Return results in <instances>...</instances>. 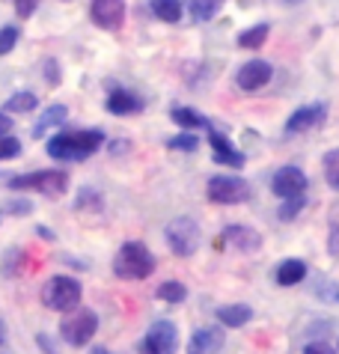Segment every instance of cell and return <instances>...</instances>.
Instances as JSON below:
<instances>
[{
  "instance_id": "cell-1",
  "label": "cell",
  "mask_w": 339,
  "mask_h": 354,
  "mask_svg": "<svg viewBox=\"0 0 339 354\" xmlns=\"http://www.w3.org/2000/svg\"><path fill=\"white\" fill-rule=\"evenodd\" d=\"M104 143V131L86 129V131H66L48 140V155L54 161H84L95 155Z\"/></svg>"
},
{
  "instance_id": "cell-2",
  "label": "cell",
  "mask_w": 339,
  "mask_h": 354,
  "mask_svg": "<svg viewBox=\"0 0 339 354\" xmlns=\"http://www.w3.org/2000/svg\"><path fill=\"white\" fill-rule=\"evenodd\" d=\"M113 271L119 280H146L155 271V257L143 241H125L113 259Z\"/></svg>"
},
{
  "instance_id": "cell-3",
  "label": "cell",
  "mask_w": 339,
  "mask_h": 354,
  "mask_svg": "<svg viewBox=\"0 0 339 354\" xmlns=\"http://www.w3.org/2000/svg\"><path fill=\"white\" fill-rule=\"evenodd\" d=\"M42 304L54 313H72L81 304V283L75 277H63L57 274L42 286Z\"/></svg>"
},
{
  "instance_id": "cell-4",
  "label": "cell",
  "mask_w": 339,
  "mask_h": 354,
  "mask_svg": "<svg viewBox=\"0 0 339 354\" xmlns=\"http://www.w3.org/2000/svg\"><path fill=\"white\" fill-rule=\"evenodd\" d=\"M164 239H167L170 250H173L176 257H194V253L199 250V241H203V232H199L196 221H191V218H176V221L167 223Z\"/></svg>"
},
{
  "instance_id": "cell-5",
  "label": "cell",
  "mask_w": 339,
  "mask_h": 354,
  "mask_svg": "<svg viewBox=\"0 0 339 354\" xmlns=\"http://www.w3.org/2000/svg\"><path fill=\"white\" fill-rule=\"evenodd\" d=\"M12 191H39V194H63L68 188V176L63 170H39V173H27V176H15L9 179Z\"/></svg>"
},
{
  "instance_id": "cell-6",
  "label": "cell",
  "mask_w": 339,
  "mask_h": 354,
  "mask_svg": "<svg viewBox=\"0 0 339 354\" xmlns=\"http://www.w3.org/2000/svg\"><path fill=\"white\" fill-rule=\"evenodd\" d=\"M98 330V316L93 310H81L75 307L68 316L63 319V324H59V333H63V339L68 342V346H86L89 339H93V333Z\"/></svg>"
},
{
  "instance_id": "cell-7",
  "label": "cell",
  "mask_w": 339,
  "mask_h": 354,
  "mask_svg": "<svg viewBox=\"0 0 339 354\" xmlns=\"http://www.w3.org/2000/svg\"><path fill=\"white\" fill-rule=\"evenodd\" d=\"M208 200L221 203V205H238L250 200V185H247L241 176H212L208 179Z\"/></svg>"
},
{
  "instance_id": "cell-8",
  "label": "cell",
  "mask_w": 339,
  "mask_h": 354,
  "mask_svg": "<svg viewBox=\"0 0 339 354\" xmlns=\"http://www.w3.org/2000/svg\"><path fill=\"white\" fill-rule=\"evenodd\" d=\"M178 330L173 322H155L143 339V354H176Z\"/></svg>"
},
{
  "instance_id": "cell-9",
  "label": "cell",
  "mask_w": 339,
  "mask_h": 354,
  "mask_svg": "<svg viewBox=\"0 0 339 354\" xmlns=\"http://www.w3.org/2000/svg\"><path fill=\"white\" fill-rule=\"evenodd\" d=\"M221 244L229 250H238V253H256L259 248H262V235H259L256 230H250V226L232 223L221 232Z\"/></svg>"
},
{
  "instance_id": "cell-10",
  "label": "cell",
  "mask_w": 339,
  "mask_h": 354,
  "mask_svg": "<svg viewBox=\"0 0 339 354\" xmlns=\"http://www.w3.org/2000/svg\"><path fill=\"white\" fill-rule=\"evenodd\" d=\"M306 173L304 170H297V167H280V170L274 173V179H271V191L277 196H297V194H304L306 191Z\"/></svg>"
},
{
  "instance_id": "cell-11",
  "label": "cell",
  "mask_w": 339,
  "mask_h": 354,
  "mask_svg": "<svg viewBox=\"0 0 339 354\" xmlns=\"http://www.w3.org/2000/svg\"><path fill=\"white\" fill-rule=\"evenodd\" d=\"M89 15L102 30H119L125 21V3L122 0H93Z\"/></svg>"
},
{
  "instance_id": "cell-12",
  "label": "cell",
  "mask_w": 339,
  "mask_h": 354,
  "mask_svg": "<svg viewBox=\"0 0 339 354\" xmlns=\"http://www.w3.org/2000/svg\"><path fill=\"white\" fill-rule=\"evenodd\" d=\"M271 75H274V68L271 63H265V60H250V63H244L241 68H238V86H241L244 93H256V90H262V86L271 81Z\"/></svg>"
},
{
  "instance_id": "cell-13",
  "label": "cell",
  "mask_w": 339,
  "mask_h": 354,
  "mask_svg": "<svg viewBox=\"0 0 339 354\" xmlns=\"http://www.w3.org/2000/svg\"><path fill=\"white\" fill-rule=\"evenodd\" d=\"M324 116H327V107H324V104H310V107H301V111H295L292 116H288L286 131H288V134L310 131V129H315L318 122H324Z\"/></svg>"
},
{
  "instance_id": "cell-14",
  "label": "cell",
  "mask_w": 339,
  "mask_h": 354,
  "mask_svg": "<svg viewBox=\"0 0 339 354\" xmlns=\"http://www.w3.org/2000/svg\"><path fill=\"white\" fill-rule=\"evenodd\" d=\"M107 111L116 113V116H125V113H140L143 111V102L137 98L134 93H125V90H113L107 95Z\"/></svg>"
},
{
  "instance_id": "cell-15",
  "label": "cell",
  "mask_w": 339,
  "mask_h": 354,
  "mask_svg": "<svg viewBox=\"0 0 339 354\" xmlns=\"http://www.w3.org/2000/svg\"><path fill=\"white\" fill-rule=\"evenodd\" d=\"M250 316H253V310L247 304H229V307L217 310V322L226 324V328H241V324L250 322Z\"/></svg>"
},
{
  "instance_id": "cell-16",
  "label": "cell",
  "mask_w": 339,
  "mask_h": 354,
  "mask_svg": "<svg viewBox=\"0 0 339 354\" xmlns=\"http://www.w3.org/2000/svg\"><path fill=\"white\" fill-rule=\"evenodd\" d=\"M304 277H306L304 259H286L280 268H277V283H280V286H297Z\"/></svg>"
},
{
  "instance_id": "cell-17",
  "label": "cell",
  "mask_w": 339,
  "mask_h": 354,
  "mask_svg": "<svg viewBox=\"0 0 339 354\" xmlns=\"http://www.w3.org/2000/svg\"><path fill=\"white\" fill-rule=\"evenodd\" d=\"M66 116H68L66 104H51L42 116H39V122L33 125V137H45L48 129H57V125H63V122H66Z\"/></svg>"
},
{
  "instance_id": "cell-18",
  "label": "cell",
  "mask_w": 339,
  "mask_h": 354,
  "mask_svg": "<svg viewBox=\"0 0 339 354\" xmlns=\"http://www.w3.org/2000/svg\"><path fill=\"white\" fill-rule=\"evenodd\" d=\"M223 346V333L221 330H214V328H203V330H196L194 333V339H191V351H217Z\"/></svg>"
},
{
  "instance_id": "cell-19",
  "label": "cell",
  "mask_w": 339,
  "mask_h": 354,
  "mask_svg": "<svg viewBox=\"0 0 339 354\" xmlns=\"http://www.w3.org/2000/svg\"><path fill=\"white\" fill-rule=\"evenodd\" d=\"M170 116H173V122H178L182 129H212L205 116H199L196 111H191V107H173Z\"/></svg>"
},
{
  "instance_id": "cell-20",
  "label": "cell",
  "mask_w": 339,
  "mask_h": 354,
  "mask_svg": "<svg viewBox=\"0 0 339 354\" xmlns=\"http://www.w3.org/2000/svg\"><path fill=\"white\" fill-rule=\"evenodd\" d=\"M268 33H271V27H268V24H253L250 30L238 33V48H247V51H253V48H262Z\"/></svg>"
},
{
  "instance_id": "cell-21",
  "label": "cell",
  "mask_w": 339,
  "mask_h": 354,
  "mask_svg": "<svg viewBox=\"0 0 339 354\" xmlns=\"http://www.w3.org/2000/svg\"><path fill=\"white\" fill-rule=\"evenodd\" d=\"M152 12L167 24L182 21V3H178V0H152Z\"/></svg>"
},
{
  "instance_id": "cell-22",
  "label": "cell",
  "mask_w": 339,
  "mask_h": 354,
  "mask_svg": "<svg viewBox=\"0 0 339 354\" xmlns=\"http://www.w3.org/2000/svg\"><path fill=\"white\" fill-rule=\"evenodd\" d=\"M191 6V18L199 24V21H208V18L217 15V9L223 6V0H187Z\"/></svg>"
},
{
  "instance_id": "cell-23",
  "label": "cell",
  "mask_w": 339,
  "mask_h": 354,
  "mask_svg": "<svg viewBox=\"0 0 339 354\" xmlns=\"http://www.w3.org/2000/svg\"><path fill=\"white\" fill-rule=\"evenodd\" d=\"M158 298L161 301H167V304H182L185 298H187V286L185 283H176V280H167V283H161L158 286Z\"/></svg>"
},
{
  "instance_id": "cell-24",
  "label": "cell",
  "mask_w": 339,
  "mask_h": 354,
  "mask_svg": "<svg viewBox=\"0 0 339 354\" xmlns=\"http://www.w3.org/2000/svg\"><path fill=\"white\" fill-rule=\"evenodd\" d=\"M327 250L339 257V200L331 205V214H327Z\"/></svg>"
},
{
  "instance_id": "cell-25",
  "label": "cell",
  "mask_w": 339,
  "mask_h": 354,
  "mask_svg": "<svg viewBox=\"0 0 339 354\" xmlns=\"http://www.w3.org/2000/svg\"><path fill=\"white\" fill-rule=\"evenodd\" d=\"M36 104H39V95H33V93H15L6 102V113H30Z\"/></svg>"
},
{
  "instance_id": "cell-26",
  "label": "cell",
  "mask_w": 339,
  "mask_h": 354,
  "mask_svg": "<svg viewBox=\"0 0 339 354\" xmlns=\"http://www.w3.org/2000/svg\"><path fill=\"white\" fill-rule=\"evenodd\" d=\"M304 205H306V196L304 194H297V196H286V203L277 209V214H280V221H295L297 214L304 212Z\"/></svg>"
},
{
  "instance_id": "cell-27",
  "label": "cell",
  "mask_w": 339,
  "mask_h": 354,
  "mask_svg": "<svg viewBox=\"0 0 339 354\" xmlns=\"http://www.w3.org/2000/svg\"><path fill=\"white\" fill-rule=\"evenodd\" d=\"M324 179L333 191H339V149H331L324 155Z\"/></svg>"
},
{
  "instance_id": "cell-28",
  "label": "cell",
  "mask_w": 339,
  "mask_h": 354,
  "mask_svg": "<svg viewBox=\"0 0 339 354\" xmlns=\"http://www.w3.org/2000/svg\"><path fill=\"white\" fill-rule=\"evenodd\" d=\"M170 149H178V152H196L199 149V137L194 134H176V137H170L167 140Z\"/></svg>"
},
{
  "instance_id": "cell-29",
  "label": "cell",
  "mask_w": 339,
  "mask_h": 354,
  "mask_svg": "<svg viewBox=\"0 0 339 354\" xmlns=\"http://www.w3.org/2000/svg\"><path fill=\"white\" fill-rule=\"evenodd\" d=\"M18 155H21V140H15V137H9V134L0 137V161L18 158Z\"/></svg>"
},
{
  "instance_id": "cell-30",
  "label": "cell",
  "mask_w": 339,
  "mask_h": 354,
  "mask_svg": "<svg viewBox=\"0 0 339 354\" xmlns=\"http://www.w3.org/2000/svg\"><path fill=\"white\" fill-rule=\"evenodd\" d=\"M214 161L217 164H229V167H244V155L235 152L232 146H229V149H214Z\"/></svg>"
},
{
  "instance_id": "cell-31",
  "label": "cell",
  "mask_w": 339,
  "mask_h": 354,
  "mask_svg": "<svg viewBox=\"0 0 339 354\" xmlns=\"http://www.w3.org/2000/svg\"><path fill=\"white\" fill-rule=\"evenodd\" d=\"M15 42H18V27H3V30H0V57L12 51Z\"/></svg>"
},
{
  "instance_id": "cell-32",
  "label": "cell",
  "mask_w": 339,
  "mask_h": 354,
  "mask_svg": "<svg viewBox=\"0 0 339 354\" xmlns=\"http://www.w3.org/2000/svg\"><path fill=\"white\" fill-rule=\"evenodd\" d=\"M42 3V0H15V12H18V18H30L36 12V6Z\"/></svg>"
},
{
  "instance_id": "cell-33",
  "label": "cell",
  "mask_w": 339,
  "mask_h": 354,
  "mask_svg": "<svg viewBox=\"0 0 339 354\" xmlns=\"http://www.w3.org/2000/svg\"><path fill=\"white\" fill-rule=\"evenodd\" d=\"M304 354H333V348L327 346V342H310V346L304 348Z\"/></svg>"
},
{
  "instance_id": "cell-34",
  "label": "cell",
  "mask_w": 339,
  "mask_h": 354,
  "mask_svg": "<svg viewBox=\"0 0 339 354\" xmlns=\"http://www.w3.org/2000/svg\"><path fill=\"white\" fill-rule=\"evenodd\" d=\"M45 77H48V84H57V81H59L57 63H54V60H48V63H45Z\"/></svg>"
},
{
  "instance_id": "cell-35",
  "label": "cell",
  "mask_w": 339,
  "mask_h": 354,
  "mask_svg": "<svg viewBox=\"0 0 339 354\" xmlns=\"http://www.w3.org/2000/svg\"><path fill=\"white\" fill-rule=\"evenodd\" d=\"M9 212L24 214V212H30V203H27V200H15V203H9Z\"/></svg>"
},
{
  "instance_id": "cell-36",
  "label": "cell",
  "mask_w": 339,
  "mask_h": 354,
  "mask_svg": "<svg viewBox=\"0 0 339 354\" xmlns=\"http://www.w3.org/2000/svg\"><path fill=\"white\" fill-rule=\"evenodd\" d=\"M9 131H12V120H9L6 113H0V137L9 134Z\"/></svg>"
},
{
  "instance_id": "cell-37",
  "label": "cell",
  "mask_w": 339,
  "mask_h": 354,
  "mask_svg": "<svg viewBox=\"0 0 339 354\" xmlns=\"http://www.w3.org/2000/svg\"><path fill=\"white\" fill-rule=\"evenodd\" d=\"M3 342H6V324L0 322V346H3Z\"/></svg>"
},
{
  "instance_id": "cell-38",
  "label": "cell",
  "mask_w": 339,
  "mask_h": 354,
  "mask_svg": "<svg viewBox=\"0 0 339 354\" xmlns=\"http://www.w3.org/2000/svg\"><path fill=\"white\" fill-rule=\"evenodd\" d=\"M286 3H301V0H286Z\"/></svg>"
},
{
  "instance_id": "cell-39",
  "label": "cell",
  "mask_w": 339,
  "mask_h": 354,
  "mask_svg": "<svg viewBox=\"0 0 339 354\" xmlns=\"http://www.w3.org/2000/svg\"><path fill=\"white\" fill-rule=\"evenodd\" d=\"M95 354H104V351H95Z\"/></svg>"
}]
</instances>
